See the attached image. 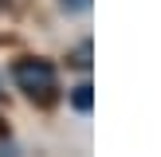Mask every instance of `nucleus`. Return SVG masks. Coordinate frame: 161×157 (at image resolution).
I'll return each instance as SVG.
<instances>
[{
    "instance_id": "nucleus-2",
    "label": "nucleus",
    "mask_w": 161,
    "mask_h": 157,
    "mask_svg": "<svg viewBox=\"0 0 161 157\" xmlns=\"http://www.w3.org/2000/svg\"><path fill=\"white\" fill-rule=\"evenodd\" d=\"M91 90H94L91 83H79L75 90H71V106H75L79 114H91V106H94V94Z\"/></svg>"
},
{
    "instance_id": "nucleus-4",
    "label": "nucleus",
    "mask_w": 161,
    "mask_h": 157,
    "mask_svg": "<svg viewBox=\"0 0 161 157\" xmlns=\"http://www.w3.org/2000/svg\"><path fill=\"white\" fill-rule=\"evenodd\" d=\"M0 130H4V126H0Z\"/></svg>"
},
{
    "instance_id": "nucleus-3",
    "label": "nucleus",
    "mask_w": 161,
    "mask_h": 157,
    "mask_svg": "<svg viewBox=\"0 0 161 157\" xmlns=\"http://www.w3.org/2000/svg\"><path fill=\"white\" fill-rule=\"evenodd\" d=\"M67 63H71V67H79V71H86V67H91V43H79L75 51L67 55Z\"/></svg>"
},
{
    "instance_id": "nucleus-5",
    "label": "nucleus",
    "mask_w": 161,
    "mask_h": 157,
    "mask_svg": "<svg viewBox=\"0 0 161 157\" xmlns=\"http://www.w3.org/2000/svg\"><path fill=\"white\" fill-rule=\"evenodd\" d=\"M0 94H4V90H0Z\"/></svg>"
},
{
    "instance_id": "nucleus-1",
    "label": "nucleus",
    "mask_w": 161,
    "mask_h": 157,
    "mask_svg": "<svg viewBox=\"0 0 161 157\" xmlns=\"http://www.w3.org/2000/svg\"><path fill=\"white\" fill-rule=\"evenodd\" d=\"M12 78L24 94H28L36 106H51L59 98V75L47 59H36V55H24V59L12 63Z\"/></svg>"
}]
</instances>
